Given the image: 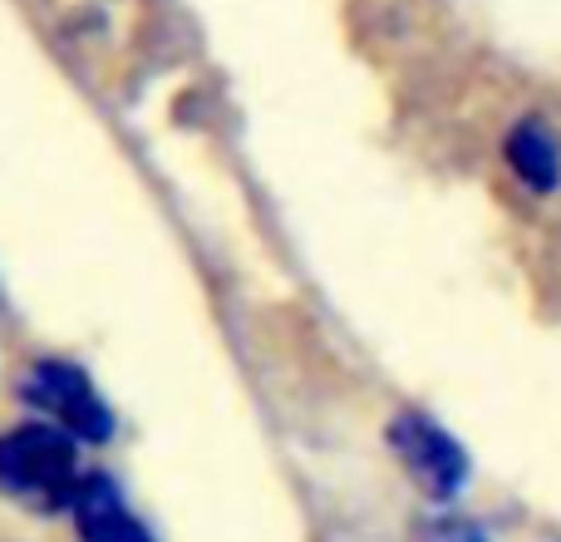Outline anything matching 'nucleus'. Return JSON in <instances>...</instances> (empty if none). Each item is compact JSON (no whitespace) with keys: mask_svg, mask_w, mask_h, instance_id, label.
Returning <instances> with one entry per match:
<instances>
[{"mask_svg":"<svg viewBox=\"0 0 561 542\" xmlns=\"http://www.w3.org/2000/svg\"><path fill=\"white\" fill-rule=\"evenodd\" d=\"M84 484L75 434L55 425H20L0 439V494L25 508H69Z\"/></svg>","mask_w":561,"mask_h":542,"instance_id":"nucleus-1","label":"nucleus"},{"mask_svg":"<svg viewBox=\"0 0 561 542\" xmlns=\"http://www.w3.org/2000/svg\"><path fill=\"white\" fill-rule=\"evenodd\" d=\"M389 449H394L399 468L428 494V504H454L468 484V454L444 425L424 415V409H399L389 419Z\"/></svg>","mask_w":561,"mask_h":542,"instance_id":"nucleus-2","label":"nucleus"},{"mask_svg":"<svg viewBox=\"0 0 561 542\" xmlns=\"http://www.w3.org/2000/svg\"><path fill=\"white\" fill-rule=\"evenodd\" d=\"M20 395L39 409V415L55 419V429L75 439H108L114 434V415L99 399V389L84 380V370L65 365V360H39L35 370H25V385Z\"/></svg>","mask_w":561,"mask_h":542,"instance_id":"nucleus-3","label":"nucleus"},{"mask_svg":"<svg viewBox=\"0 0 561 542\" xmlns=\"http://www.w3.org/2000/svg\"><path fill=\"white\" fill-rule=\"evenodd\" d=\"M503 163L527 193L547 197L561 188V134L542 114L517 118L503 134Z\"/></svg>","mask_w":561,"mask_h":542,"instance_id":"nucleus-4","label":"nucleus"},{"mask_svg":"<svg viewBox=\"0 0 561 542\" xmlns=\"http://www.w3.org/2000/svg\"><path fill=\"white\" fill-rule=\"evenodd\" d=\"M75 523H79V538L84 542H153V533L144 528V518L124 504L108 478H84L75 494Z\"/></svg>","mask_w":561,"mask_h":542,"instance_id":"nucleus-5","label":"nucleus"},{"mask_svg":"<svg viewBox=\"0 0 561 542\" xmlns=\"http://www.w3.org/2000/svg\"><path fill=\"white\" fill-rule=\"evenodd\" d=\"M424 542H488V533L468 518H438V523L424 528Z\"/></svg>","mask_w":561,"mask_h":542,"instance_id":"nucleus-6","label":"nucleus"}]
</instances>
